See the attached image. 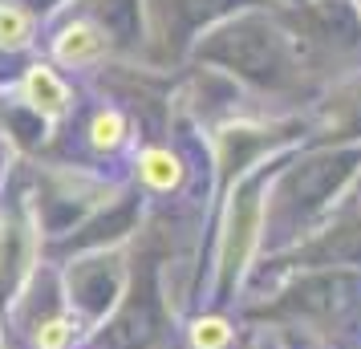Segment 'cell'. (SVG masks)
<instances>
[{"label": "cell", "instance_id": "cell-1", "mask_svg": "<svg viewBox=\"0 0 361 349\" xmlns=\"http://www.w3.org/2000/svg\"><path fill=\"white\" fill-rule=\"evenodd\" d=\"M20 94H25V102H29L49 126H57V122L73 110V90H69V82L53 66H41V61L25 69V78H20Z\"/></svg>", "mask_w": 361, "mask_h": 349}, {"label": "cell", "instance_id": "cell-2", "mask_svg": "<svg viewBox=\"0 0 361 349\" xmlns=\"http://www.w3.org/2000/svg\"><path fill=\"white\" fill-rule=\"evenodd\" d=\"M106 53V33H102L94 20H73L61 33L53 37V61L57 66H90Z\"/></svg>", "mask_w": 361, "mask_h": 349}, {"label": "cell", "instance_id": "cell-3", "mask_svg": "<svg viewBox=\"0 0 361 349\" xmlns=\"http://www.w3.org/2000/svg\"><path fill=\"white\" fill-rule=\"evenodd\" d=\"M138 179H142L150 191L166 195V191L183 187V179H187V166H183V159L175 154V150L147 147L142 154H138Z\"/></svg>", "mask_w": 361, "mask_h": 349}, {"label": "cell", "instance_id": "cell-4", "mask_svg": "<svg viewBox=\"0 0 361 349\" xmlns=\"http://www.w3.org/2000/svg\"><path fill=\"white\" fill-rule=\"evenodd\" d=\"M85 142L98 150V154H114V150H122L126 142H130V122H126V114L114 110V106L98 110V114L90 118V126H85Z\"/></svg>", "mask_w": 361, "mask_h": 349}, {"label": "cell", "instance_id": "cell-5", "mask_svg": "<svg viewBox=\"0 0 361 349\" xmlns=\"http://www.w3.org/2000/svg\"><path fill=\"white\" fill-rule=\"evenodd\" d=\"M37 37V17L20 0H0V49L20 53L29 49Z\"/></svg>", "mask_w": 361, "mask_h": 349}, {"label": "cell", "instance_id": "cell-6", "mask_svg": "<svg viewBox=\"0 0 361 349\" xmlns=\"http://www.w3.org/2000/svg\"><path fill=\"white\" fill-rule=\"evenodd\" d=\"M78 337H82V325H78V317L69 313H53L45 317L33 333V349H73L78 345Z\"/></svg>", "mask_w": 361, "mask_h": 349}, {"label": "cell", "instance_id": "cell-7", "mask_svg": "<svg viewBox=\"0 0 361 349\" xmlns=\"http://www.w3.org/2000/svg\"><path fill=\"white\" fill-rule=\"evenodd\" d=\"M187 341H191V349H228L231 341H235V325L219 313L195 317L191 329H187Z\"/></svg>", "mask_w": 361, "mask_h": 349}]
</instances>
